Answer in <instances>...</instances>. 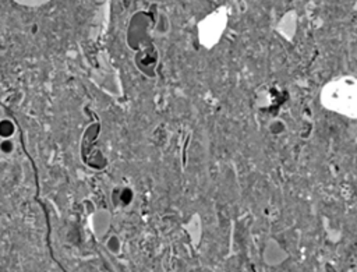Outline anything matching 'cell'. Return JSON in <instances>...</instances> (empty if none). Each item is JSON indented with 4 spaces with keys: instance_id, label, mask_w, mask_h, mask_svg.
<instances>
[{
    "instance_id": "6da1fadb",
    "label": "cell",
    "mask_w": 357,
    "mask_h": 272,
    "mask_svg": "<svg viewBox=\"0 0 357 272\" xmlns=\"http://www.w3.org/2000/svg\"><path fill=\"white\" fill-rule=\"evenodd\" d=\"M322 103L343 114H356V82L353 78H340L322 91Z\"/></svg>"
}]
</instances>
